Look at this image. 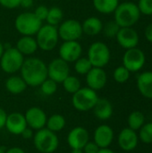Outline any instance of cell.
<instances>
[{
	"mask_svg": "<svg viewBox=\"0 0 152 153\" xmlns=\"http://www.w3.org/2000/svg\"><path fill=\"white\" fill-rule=\"evenodd\" d=\"M21 76L28 86H39L47 78V65L38 57L24 59L21 67Z\"/></svg>",
	"mask_w": 152,
	"mask_h": 153,
	"instance_id": "6da1fadb",
	"label": "cell"
},
{
	"mask_svg": "<svg viewBox=\"0 0 152 153\" xmlns=\"http://www.w3.org/2000/svg\"><path fill=\"white\" fill-rule=\"evenodd\" d=\"M141 13L137 4L133 2H124L119 4L114 12V21L120 28L133 27L140 20Z\"/></svg>",
	"mask_w": 152,
	"mask_h": 153,
	"instance_id": "7a4b0ae2",
	"label": "cell"
},
{
	"mask_svg": "<svg viewBox=\"0 0 152 153\" xmlns=\"http://www.w3.org/2000/svg\"><path fill=\"white\" fill-rule=\"evenodd\" d=\"M33 144L40 153H53L59 145V140L56 133L44 127L37 130V133L33 135Z\"/></svg>",
	"mask_w": 152,
	"mask_h": 153,
	"instance_id": "3957f363",
	"label": "cell"
},
{
	"mask_svg": "<svg viewBox=\"0 0 152 153\" xmlns=\"http://www.w3.org/2000/svg\"><path fill=\"white\" fill-rule=\"evenodd\" d=\"M42 22L36 17L32 12H24L20 13L14 21L16 30L22 36H34L37 34Z\"/></svg>",
	"mask_w": 152,
	"mask_h": 153,
	"instance_id": "277c9868",
	"label": "cell"
},
{
	"mask_svg": "<svg viewBox=\"0 0 152 153\" xmlns=\"http://www.w3.org/2000/svg\"><path fill=\"white\" fill-rule=\"evenodd\" d=\"M99 100L97 91L89 88H80L75 93L73 94V106L78 111L85 112L92 109Z\"/></svg>",
	"mask_w": 152,
	"mask_h": 153,
	"instance_id": "5b68a950",
	"label": "cell"
},
{
	"mask_svg": "<svg viewBox=\"0 0 152 153\" xmlns=\"http://www.w3.org/2000/svg\"><path fill=\"white\" fill-rule=\"evenodd\" d=\"M59 36L56 26L45 24L40 27L36 34V41L39 48L44 51L53 50L58 43Z\"/></svg>",
	"mask_w": 152,
	"mask_h": 153,
	"instance_id": "8992f818",
	"label": "cell"
},
{
	"mask_svg": "<svg viewBox=\"0 0 152 153\" xmlns=\"http://www.w3.org/2000/svg\"><path fill=\"white\" fill-rule=\"evenodd\" d=\"M23 62L24 56L16 48L12 47L4 49L0 58V66L5 74H13L21 70Z\"/></svg>",
	"mask_w": 152,
	"mask_h": 153,
	"instance_id": "52a82bcc",
	"label": "cell"
},
{
	"mask_svg": "<svg viewBox=\"0 0 152 153\" xmlns=\"http://www.w3.org/2000/svg\"><path fill=\"white\" fill-rule=\"evenodd\" d=\"M87 57L93 67L103 68L110 61V49L104 42L96 41L90 46Z\"/></svg>",
	"mask_w": 152,
	"mask_h": 153,
	"instance_id": "ba28073f",
	"label": "cell"
},
{
	"mask_svg": "<svg viewBox=\"0 0 152 153\" xmlns=\"http://www.w3.org/2000/svg\"><path fill=\"white\" fill-rule=\"evenodd\" d=\"M146 62L144 52L136 48L126 49L123 56V65L129 70L130 73H136L142 69Z\"/></svg>",
	"mask_w": 152,
	"mask_h": 153,
	"instance_id": "9c48e42d",
	"label": "cell"
},
{
	"mask_svg": "<svg viewBox=\"0 0 152 153\" xmlns=\"http://www.w3.org/2000/svg\"><path fill=\"white\" fill-rule=\"evenodd\" d=\"M58 36L64 41H73L81 39L82 32V23L74 19H67L63 21L57 28Z\"/></svg>",
	"mask_w": 152,
	"mask_h": 153,
	"instance_id": "30bf717a",
	"label": "cell"
},
{
	"mask_svg": "<svg viewBox=\"0 0 152 153\" xmlns=\"http://www.w3.org/2000/svg\"><path fill=\"white\" fill-rule=\"evenodd\" d=\"M47 78L52 79L57 83H62L70 75V67L67 62L60 57L53 59L47 65Z\"/></svg>",
	"mask_w": 152,
	"mask_h": 153,
	"instance_id": "8fae6325",
	"label": "cell"
},
{
	"mask_svg": "<svg viewBox=\"0 0 152 153\" xmlns=\"http://www.w3.org/2000/svg\"><path fill=\"white\" fill-rule=\"evenodd\" d=\"M82 47L78 40L64 41L59 48V57L67 63L75 62L82 56Z\"/></svg>",
	"mask_w": 152,
	"mask_h": 153,
	"instance_id": "7c38bea8",
	"label": "cell"
},
{
	"mask_svg": "<svg viewBox=\"0 0 152 153\" xmlns=\"http://www.w3.org/2000/svg\"><path fill=\"white\" fill-rule=\"evenodd\" d=\"M117 43L125 49L136 48L139 44V34L133 27L120 28L116 36Z\"/></svg>",
	"mask_w": 152,
	"mask_h": 153,
	"instance_id": "4fadbf2b",
	"label": "cell"
},
{
	"mask_svg": "<svg viewBox=\"0 0 152 153\" xmlns=\"http://www.w3.org/2000/svg\"><path fill=\"white\" fill-rule=\"evenodd\" d=\"M27 126L34 130H39L46 126L47 115L44 110L39 107L30 108L24 114Z\"/></svg>",
	"mask_w": 152,
	"mask_h": 153,
	"instance_id": "5bb4252c",
	"label": "cell"
},
{
	"mask_svg": "<svg viewBox=\"0 0 152 153\" xmlns=\"http://www.w3.org/2000/svg\"><path fill=\"white\" fill-rule=\"evenodd\" d=\"M90 140L89 132L82 126L73 128L67 135V143L71 149H83Z\"/></svg>",
	"mask_w": 152,
	"mask_h": 153,
	"instance_id": "9a60e30c",
	"label": "cell"
},
{
	"mask_svg": "<svg viewBox=\"0 0 152 153\" xmlns=\"http://www.w3.org/2000/svg\"><path fill=\"white\" fill-rule=\"evenodd\" d=\"M108 81V76L103 68L92 67L86 74V82L89 88L94 91H99L103 89Z\"/></svg>",
	"mask_w": 152,
	"mask_h": 153,
	"instance_id": "2e32d148",
	"label": "cell"
},
{
	"mask_svg": "<svg viewBox=\"0 0 152 153\" xmlns=\"http://www.w3.org/2000/svg\"><path fill=\"white\" fill-rule=\"evenodd\" d=\"M117 143L125 152H132L136 149L139 143V136L136 131L127 127L124 128L118 134Z\"/></svg>",
	"mask_w": 152,
	"mask_h": 153,
	"instance_id": "e0dca14e",
	"label": "cell"
},
{
	"mask_svg": "<svg viewBox=\"0 0 152 153\" xmlns=\"http://www.w3.org/2000/svg\"><path fill=\"white\" fill-rule=\"evenodd\" d=\"M4 127L10 134L21 135V134L26 127H28V126L23 114L20 112H13L7 115Z\"/></svg>",
	"mask_w": 152,
	"mask_h": 153,
	"instance_id": "ac0fdd59",
	"label": "cell"
},
{
	"mask_svg": "<svg viewBox=\"0 0 152 153\" xmlns=\"http://www.w3.org/2000/svg\"><path fill=\"white\" fill-rule=\"evenodd\" d=\"M93 139L100 149L108 148L114 140V130L108 125H101L94 131Z\"/></svg>",
	"mask_w": 152,
	"mask_h": 153,
	"instance_id": "d6986e66",
	"label": "cell"
},
{
	"mask_svg": "<svg viewBox=\"0 0 152 153\" xmlns=\"http://www.w3.org/2000/svg\"><path fill=\"white\" fill-rule=\"evenodd\" d=\"M137 88L144 98L152 100V71H146L139 74Z\"/></svg>",
	"mask_w": 152,
	"mask_h": 153,
	"instance_id": "ffe728a7",
	"label": "cell"
},
{
	"mask_svg": "<svg viewBox=\"0 0 152 153\" xmlns=\"http://www.w3.org/2000/svg\"><path fill=\"white\" fill-rule=\"evenodd\" d=\"M92 109L95 117L99 120H108L113 115V106L111 102L107 99L99 98L96 105Z\"/></svg>",
	"mask_w": 152,
	"mask_h": 153,
	"instance_id": "44dd1931",
	"label": "cell"
},
{
	"mask_svg": "<svg viewBox=\"0 0 152 153\" xmlns=\"http://www.w3.org/2000/svg\"><path fill=\"white\" fill-rule=\"evenodd\" d=\"M23 56H30L34 54L39 48L36 39L32 36H22L21 37L15 47Z\"/></svg>",
	"mask_w": 152,
	"mask_h": 153,
	"instance_id": "7402d4cb",
	"label": "cell"
},
{
	"mask_svg": "<svg viewBox=\"0 0 152 153\" xmlns=\"http://www.w3.org/2000/svg\"><path fill=\"white\" fill-rule=\"evenodd\" d=\"M82 32L88 36H95L99 34L103 29L101 20L96 16H90L83 21L82 23Z\"/></svg>",
	"mask_w": 152,
	"mask_h": 153,
	"instance_id": "603a6c76",
	"label": "cell"
},
{
	"mask_svg": "<svg viewBox=\"0 0 152 153\" xmlns=\"http://www.w3.org/2000/svg\"><path fill=\"white\" fill-rule=\"evenodd\" d=\"M4 86L8 92H10L11 94L18 95L22 93L26 90L28 85L22 78V76L12 75L5 81Z\"/></svg>",
	"mask_w": 152,
	"mask_h": 153,
	"instance_id": "cb8c5ba5",
	"label": "cell"
},
{
	"mask_svg": "<svg viewBox=\"0 0 152 153\" xmlns=\"http://www.w3.org/2000/svg\"><path fill=\"white\" fill-rule=\"evenodd\" d=\"M93 6L100 13L109 14L115 12L119 4V0H93Z\"/></svg>",
	"mask_w": 152,
	"mask_h": 153,
	"instance_id": "d4e9b609",
	"label": "cell"
},
{
	"mask_svg": "<svg viewBox=\"0 0 152 153\" xmlns=\"http://www.w3.org/2000/svg\"><path fill=\"white\" fill-rule=\"evenodd\" d=\"M65 124H66V121L64 116L59 115V114H55L47 119L46 126L48 130L54 133H57L65 128Z\"/></svg>",
	"mask_w": 152,
	"mask_h": 153,
	"instance_id": "484cf974",
	"label": "cell"
},
{
	"mask_svg": "<svg viewBox=\"0 0 152 153\" xmlns=\"http://www.w3.org/2000/svg\"><path fill=\"white\" fill-rule=\"evenodd\" d=\"M127 124L129 128L138 131L145 124V116L141 111L134 110L128 116Z\"/></svg>",
	"mask_w": 152,
	"mask_h": 153,
	"instance_id": "4316f807",
	"label": "cell"
},
{
	"mask_svg": "<svg viewBox=\"0 0 152 153\" xmlns=\"http://www.w3.org/2000/svg\"><path fill=\"white\" fill-rule=\"evenodd\" d=\"M63 18H64V13L62 9L57 6H53L48 9V13L46 21L47 24L57 26L63 22Z\"/></svg>",
	"mask_w": 152,
	"mask_h": 153,
	"instance_id": "83f0119b",
	"label": "cell"
},
{
	"mask_svg": "<svg viewBox=\"0 0 152 153\" xmlns=\"http://www.w3.org/2000/svg\"><path fill=\"white\" fill-rule=\"evenodd\" d=\"M64 89L65 90V91H67L68 93L73 94L75 93L81 87V81L73 75H68L64 82H62Z\"/></svg>",
	"mask_w": 152,
	"mask_h": 153,
	"instance_id": "f1b7e54d",
	"label": "cell"
},
{
	"mask_svg": "<svg viewBox=\"0 0 152 153\" xmlns=\"http://www.w3.org/2000/svg\"><path fill=\"white\" fill-rule=\"evenodd\" d=\"M90 60L88 57H80L74 62V70L78 74L81 75H86L89 71L92 68Z\"/></svg>",
	"mask_w": 152,
	"mask_h": 153,
	"instance_id": "f546056e",
	"label": "cell"
},
{
	"mask_svg": "<svg viewBox=\"0 0 152 153\" xmlns=\"http://www.w3.org/2000/svg\"><path fill=\"white\" fill-rule=\"evenodd\" d=\"M139 140L146 144L152 143V122L145 123L139 129Z\"/></svg>",
	"mask_w": 152,
	"mask_h": 153,
	"instance_id": "4dcf8cb0",
	"label": "cell"
},
{
	"mask_svg": "<svg viewBox=\"0 0 152 153\" xmlns=\"http://www.w3.org/2000/svg\"><path fill=\"white\" fill-rule=\"evenodd\" d=\"M131 73L128 69H126L124 65H120L116 67L113 73L114 80L118 83H125L130 78Z\"/></svg>",
	"mask_w": 152,
	"mask_h": 153,
	"instance_id": "1f68e13d",
	"label": "cell"
},
{
	"mask_svg": "<svg viewBox=\"0 0 152 153\" xmlns=\"http://www.w3.org/2000/svg\"><path fill=\"white\" fill-rule=\"evenodd\" d=\"M57 82L53 81L52 79L47 78L39 86L41 92L46 96H51L55 94L57 91Z\"/></svg>",
	"mask_w": 152,
	"mask_h": 153,
	"instance_id": "d6a6232c",
	"label": "cell"
},
{
	"mask_svg": "<svg viewBox=\"0 0 152 153\" xmlns=\"http://www.w3.org/2000/svg\"><path fill=\"white\" fill-rule=\"evenodd\" d=\"M119 29H120L119 25L115 21H109L105 25H103L102 30L107 38L112 39V38H116Z\"/></svg>",
	"mask_w": 152,
	"mask_h": 153,
	"instance_id": "836d02e7",
	"label": "cell"
},
{
	"mask_svg": "<svg viewBox=\"0 0 152 153\" xmlns=\"http://www.w3.org/2000/svg\"><path fill=\"white\" fill-rule=\"evenodd\" d=\"M137 6L141 14L152 15V0H139Z\"/></svg>",
	"mask_w": 152,
	"mask_h": 153,
	"instance_id": "e575fe53",
	"label": "cell"
},
{
	"mask_svg": "<svg viewBox=\"0 0 152 153\" xmlns=\"http://www.w3.org/2000/svg\"><path fill=\"white\" fill-rule=\"evenodd\" d=\"M48 9L49 8H47L46 5L40 4L35 9V11L33 13L38 19H39L41 22H43V21H46V19H47V13H48Z\"/></svg>",
	"mask_w": 152,
	"mask_h": 153,
	"instance_id": "d590c367",
	"label": "cell"
},
{
	"mask_svg": "<svg viewBox=\"0 0 152 153\" xmlns=\"http://www.w3.org/2000/svg\"><path fill=\"white\" fill-rule=\"evenodd\" d=\"M21 0H0V5L6 9H14L20 6Z\"/></svg>",
	"mask_w": 152,
	"mask_h": 153,
	"instance_id": "8d00e7d4",
	"label": "cell"
},
{
	"mask_svg": "<svg viewBox=\"0 0 152 153\" xmlns=\"http://www.w3.org/2000/svg\"><path fill=\"white\" fill-rule=\"evenodd\" d=\"M99 147L94 142H88L86 145L83 147V153H98L99 151Z\"/></svg>",
	"mask_w": 152,
	"mask_h": 153,
	"instance_id": "74e56055",
	"label": "cell"
},
{
	"mask_svg": "<svg viewBox=\"0 0 152 153\" xmlns=\"http://www.w3.org/2000/svg\"><path fill=\"white\" fill-rule=\"evenodd\" d=\"M21 135H22V137L23 138V139H25V140H29V139H30V138H33V131H32V129L31 128H29V127H26L24 130H23V132L21 134Z\"/></svg>",
	"mask_w": 152,
	"mask_h": 153,
	"instance_id": "f35d334b",
	"label": "cell"
},
{
	"mask_svg": "<svg viewBox=\"0 0 152 153\" xmlns=\"http://www.w3.org/2000/svg\"><path fill=\"white\" fill-rule=\"evenodd\" d=\"M6 117H7L6 112L4 111V109L0 108V129H3L5 126Z\"/></svg>",
	"mask_w": 152,
	"mask_h": 153,
	"instance_id": "ab89813d",
	"label": "cell"
},
{
	"mask_svg": "<svg viewBox=\"0 0 152 153\" xmlns=\"http://www.w3.org/2000/svg\"><path fill=\"white\" fill-rule=\"evenodd\" d=\"M144 35H145L146 39L149 42L152 43V22L146 27L145 31H144Z\"/></svg>",
	"mask_w": 152,
	"mask_h": 153,
	"instance_id": "60d3db41",
	"label": "cell"
},
{
	"mask_svg": "<svg viewBox=\"0 0 152 153\" xmlns=\"http://www.w3.org/2000/svg\"><path fill=\"white\" fill-rule=\"evenodd\" d=\"M34 4V0H21L20 2V6L27 9L30 7H32Z\"/></svg>",
	"mask_w": 152,
	"mask_h": 153,
	"instance_id": "b9f144b4",
	"label": "cell"
},
{
	"mask_svg": "<svg viewBox=\"0 0 152 153\" xmlns=\"http://www.w3.org/2000/svg\"><path fill=\"white\" fill-rule=\"evenodd\" d=\"M5 153H25V152L20 147H12L8 150H5Z\"/></svg>",
	"mask_w": 152,
	"mask_h": 153,
	"instance_id": "7bdbcfd3",
	"label": "cell"
},
{
	"mask_svg": "<svg viewBox=\"0 0 152 153\" xmlns=\"http://www.w3.org/2000/svg\"><path fill=\"white\" fill-rule=\"evenodd\" d=\"M98 153H115V152H113L109 148H102V149H99Z\"/></svg>",
	"mask_w": 152,
	"mask_h": 153,
	"instance_id": "ee69618b",
	"label": "cell"
},
{
	"mask_svg": "<svg viewBox=\"0 0 152 153\" xmlns=\"http://www.w3.org/2000/svg\"><path fill=\"white\" fill-rule=\"evenodd\" d=\"M4 43H2V42L0 41V58H1V56H2V55H3V53H4Z\"/></svg>",
	"mask_w": 152,
	"mask_h": 153,
	"instance_id": "f6af8a7d",
	"label": "cell"
},
{
	"mask_svg": "<svg viewBox=\"0 0 152 153\" xmlns=\"http://www.w3.org/2000/svg\"><path fill=\"white\" fill-rule=\"evenodd\" d=\"M71 153H83V151L82 149H72Z\"/></svg>",
	"mask_w": 152,
	"mask_h": 153,
	"instance_id": "bcb514c9",
	"label": "cell"
},
{
	"mask_svg": "<svg viewBox=\"0 0 152 153\" xmlns=\"http://www.w3.org/2000/svg\"><path fill=\"white\" fill-rule=\"evenodd\" d=\"M0 153H5V149L4 147H0Z\"/></svg>",
	"mask_w": 152,
	"mask_h": 153,
	"instance_id": "7dc6e473",
	"label": "cell"
},
{
	"mask_svg": "<svg viewBox=\"0 0 152 153\" xmlns=\"http://www.w3.org/2000/svg\"><path fill=\"white\" fill-rule=\"evenodd\" d=\"M0 6H1V5H0Z\"/></svg>",
	"mask_w": 152,
	"mask_h": 153,
	"instance_id": "c3c4849f",
	"label": "cell"
}]
</instances>
